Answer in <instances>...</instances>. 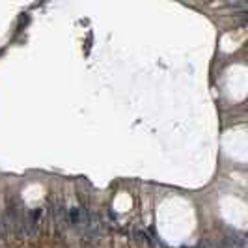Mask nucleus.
Here are the masks:
<instances>
[{"mask_svg":"<svg viewBox=\"0 0 248 248\" xmlns=\"http://www.w3.org/2000/svg\"><path fill=\"white\" fill-rule=\"evenodd\" d=\"M52 215H54V222H56L58 230H60V231H64L65 228L69 226V224H67V207H65V203L62 202V200H60V202H56V203H54Z\"/></svg>","mask_w":248,"mask_h":248,"instance_id":"1","label":"nucleus"},{"mask_svg":"<svg viewBox=\"0 0 248 248\" xmlns=\"http://www.w3.org/2000/svg\"><path fill=\"white\" fill-rule=\"evenodd\" d=\"M80 216H82V213H80L78 207H71V209H67V224L71 228H78Z\"/></svg>","mask_w":248,"mask_h":248,"instance_id":"2","label":"nucleus"},{"mask_svg":"<svg viewBox=\"0 0 248 248\" xmlns=\"http://www.w3.org/2000/svg\"><path fill=\"white\" fill-rule=\"evenodd\" d=\"M228 241L231 245H237V246H245V235L239 233L237 230H228Z\"/></svg>","mask_w":248,"mask_h":248,"instance_id":"3","label":"nucleus"},{"mask_svg":"<svg viewBox=\"0 0 248 248\" xmlns=\"http://www.w3.org/2000/svg\"><path fill=\"white\" fill-rule=\"evenodd\" d=\"M136 237H138V239H140L142 243H145V245H147L149 248H153V241H151V239H149V235L145 233L144 230H138V231H136Z\"/></svg>","mask_w":248,"mask_h":248,"instance_id":"4","label":"nucleus"}]
</instances>
